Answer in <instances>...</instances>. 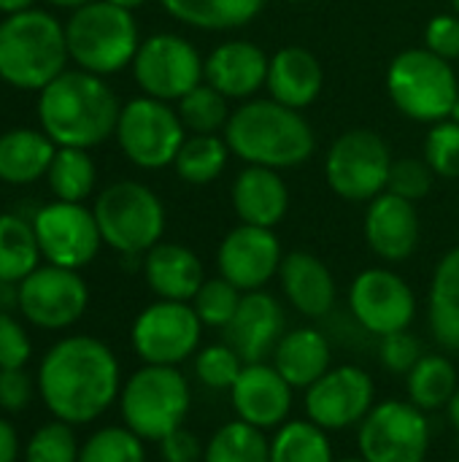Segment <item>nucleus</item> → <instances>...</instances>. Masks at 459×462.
Segmentation results:
<instances>
[{
	"mask_svg": "<svg viewBox=\"0 0 459 462\" xmlns=\"http://www.w3.org/2000/svg\"><path fill=\"white\" fill-rule=\"evenodd\" d=\"M325 87L322 62L303 46H284L271 57L268 65V95L295 111L308 108Z\"/></svg>",
	"mask_w": 459,
	"mask_h": 462,
	"instance_id": "a878e982",
	"label": "nucleus"
},
{
	"mask_svg": "<svg viewBox=\"0 0 459 462\" xmlns=\"http://www.w3.org/2000/svg\"><path fill=\"white\" fill-rule=\"evenodd\" d=\"M38 393L60 422L87 425L122 393L116 355L92 336L62 338L38 368Z\"/></svg>",
	"mask_w": 459,
	"mask_h": 462,
	"instance_id": "f257e3e1",
	"label": "nucleus"
},
{
	"mask_svg": "<svg viewBox=\"0 0 459 462\" xmlns=\"http://www.w3.org/2000/svg\"><path fill=\"white\" fill-rule=\"evenodd\" d=\"M143 279L157 300L192 303L206 282V271L189 246L160 241L143 254Z\"/></svg>",
	"mask_w": 459,
	"mask_h": 462,
	"instance_id": "393cba45",
	"label": "nucleus"
},
{
	"mask_svg": "<svg viewBox=\"0 0 459 462\" xmlns=\"http://www.w3.org/2000/svg\"><path fill=\"white\" fill-rule=\"evenodd\" d=\"M32 230L49 265L78 271L89 265L103 244L95 211L84 203L54 200L35 211Z\"/></svg>",
	"mask_w": 459,
	"mask_h": 462,
	"instance_id": "4468645a",
	"label": "nucleus"
},
{
	"mask_svg": "<svg viewBox=\"0 0 459 462\" xmlns=\"http://www.w3.org/2000/svg\"><path fill=\"white\" fill-rule=\"evenodd\" d=\"M289 3H311V0H289Z\"/></svg>",
	"mask_w": 459,
	"mask_h": 462,
	"instance_id": "bf43d9fd",
	"label": "nucleus"
},
{
	"mask_svg": "<svg viewBox=\"0 0 459 462\" xmlns=\"http://www.w3.org/2000/svg\"><path fill=\"white\" fill-rule=\"evenodd\" d=\"M281 260L284 249L279 236L271 227H254L243 222L233 227L216 249L219 276L235 284L241 292L265 290V284L279 276Z\"/></svg>",
	"mask_w": 459,
	"mask_h": 462,
	"instance_id": "a211bd4d",
	"label": "nucleus"
},
{
	"mask_svg": "<svg viewBox=\"0 0 459 462\" xmlns=\"http://www.w3.org/2000/svg\"><path fill=\"white\" fill-rule=\"evenodd\" d=\"M452 11H454V14H459V0H452Z\"/></svg>",
	"mask_w": 459,
	"mask_h": 462,
	"instance_id": "13d9d810",
	"label": "nucleus"
},
{
	"mask_svg": "<svg viewBox=\"0 0 459 462\" xmlns=\"http://www.w3.org/2000/svg\"><path fill=\"white\" fill-rule=\"evenodd\" d=\"M0 295H3V282H0Z\"/></svg>",
	"mask_w": 459,
	"mask_h": 462,
	"instance_id": "052dcab7",
	"label": "nucleus"
},
{
	"mask_svg": "<svg viewBox=\"0 0 459 462\" xmlns=\"http://www.w3.org/2000/svg\"><path fill=\"white\" fill-rule=\"evenodd\" d=\"M41 246L32 222L16 214H0V282L19 284L41 263Z\"/></svg>",
	"mask_w": 459,
	"mask_h": 462,
	"instance_id": "2f4dec72",
	"label": "nucleus"
},
{
	"mask_svg": "<svg viewBox=\"0 0 459 462\" xmlns=\"http://www.w3.org/2000/svg\"><path fill=\"white\" fill-rule=\"evenodd\" d=\"M392 162V152L379 133L354 127L333 141L325 160V179L341 200L371 203L387 192Z\"/></svg>",
	"mask_w": 459,
	"mask_h": 462,
	"instance_id": "1a4fd4ad",
	"label": "nucleus"
},
{
	"mask_svg": "<svg viewBox=\"0 0 459 462\" xmlns=\"http://www.w3.org/2000/svg\"><path fill=\"white\" fill-rule=\"evenodd\" d=\"M70 54L65 24L49 11L30 8L0 22V79L22 92H41L62 70Z\"/></svg>",
	"mask_w": 459,
	"mask_h": 462,
	"instance_id": "20e7f679",
	"label": "nucleus"
},
{
	"mask_svg": "<svg viewBox=\"0 0 459 462\" xmlns=\"http://www.w3.org/2000/svg\"><path fill=\"white\" fill-rule=\"evenodd\" d=\"M368 249L384 263H406L419 246V211L417 203L395 195L381 192L368 203L365 222H363Z\"/></svg>",
	"mask_w": 459,
	"mask_h": 462,
	"instance_id": "aec40b11",
	"label": "nucleus"
},
{
	"mask_svg": "<svg viewBox=\"0 0 459 462\" xmlns=\"http://www.w3.org/2000/svg\"><path fill=\"white\" fill-rule=\"evenodd\" d=\"M295 387L273 368V363H246L230 390L233 411L257 430H279L292 411Z\"/></svg>",
	"mask_w": 459,
	"mask_h": 462,
	"instance_id": "6ab92c4d",
	"label": "nucleus"
},
{
	"mask_svg": "<svg viewBox=\"0 0 459 462\" xmlns=\"http://www.w3.org/2000/svg\"><path fill=\"white\" fill-rule=\"evenodd\" d=\"M133 349L143 365H173L195 357L203 338V322L192 303L157 300L133 322Z\"/></svg>",
	"mask_w": 459,
	"mask_h": 462,
	"instance_id": "ddd939ff",
	"label": "nucleus"
},
{
	"mask_svg": "<svg viewBox=\"0 0 459 462\" xmlns=\"http://www.w3.org/2000/svg\"><path fill=\"white\" fill-rule=\"evenodd\" d=\"M406 379V395L409 401L427 411H446L449 401L454 398L459 387L457 365L446 355H427L403 376Z\"/></svg>",
	"mask_w": 459,
	"mask_h": 462,
	"instance_id": "7c9ffc66",
	"label": "nucleus"
},
{
	"mask_svg": "<svg viewBox=\"0 0 459 462\" xmlns=\"http://www.w3.org/2000/svg\"><path fill=\"white\" fill-rule=\"evenodd\" d=\"M57 143L32 127H14L0 135V181L5 184H32L46 179L54 160Z\"/></svg>",
	"mask_w": 459,
	"mask_h": 462,
	"instance_id": "cd10ccee",
	"label": "nucleus"
},
{
	"mask_svg": "<svg viewBox=\"0 0 459 462\" xmlns=\"http://www.w3.org/2000/svg\"><path fill=\"white\" fill-rule=\"evenodd\" d=\"M449 119L459 125V95H457V100H454V106H452V114H449Z\"/></svg>",
	"mask_w": 459,
	"mask_h": 462,
	"instance_id": "6e6d98bb",
	"label": "nucleus"
},
{
	"mask_svg": "<svg viewBox=\"0 0 459 462\" xmlns=\"http://www.w3.org/2000/svg\"><path fill=\"white\" fill-rule=\"evenodd\" d=\"M241 298H243V292L235 284H230L225 276H214V279L203 282V287L192 298V309L200 317L203 328L225 330L235 317Z\"/></svg>",
	"mask_w": 459,
	"mask_h": 462,
	"instance_id": "4c0bfd02",
	"label": "nucleus"
},
{
	"mask_svg": "<svg viewBox=\"0 0 459 462\" xmlns=\"http://www.w3.org/2000/svg\"><path fill=\"white\" fill-rule=\"evenodd\" d=\"M422 357H425L422 341L414 338L409 330H400V333L379 338V363L390 374L406 376Z\"/></svg>",
	"mask_w": 459,
	"mask_h": 462,
	"instance_id": "c03bdc74",
	"label": "nucleus"
},
{
	"mask_svg": "<svg viewBox=\"0 0 459 462\" xmlns=\"http://www.w3.org/2000/svg\"><path fill=\"white\" fill-rule=\"evenodd\" d=\"M122 420L143 441H162L184 428L192 409V390L184 374L173 365H143L119 393Z\"/></svg>",
	"mask_w": 459,
	"mask_h": 462,
	"instance_id": "423d86ee",
	"label": "nucleus"
},
{
	"mask_svg": "<svg viewBox=\"0 0 459 462\" xmlns=\"http://www.w3.org/2000/svg\"><path fill=\"white\" fill-rule=\"evenodd\" d=\"M230 203L243 225L276 227L289 211V187L281 171L246 165L230 187Z\"/></svg>",
	"mask_w": 459,
	"mask_h": 462,
	"instance_id": "b1692460",
	"label": "nucleus"
},
{
	"mask_svg": "<svg viewBox=\"0 0 459 462\" xmlns=\"http://www.w3.org/2000/svg\"><path fill=\"white\" fill-rule=\"evenodd\" d=\"M30 357V338L24 328L5 311H0V371L24 368Z\"/></svg>",
	"mask_w": 459,
	"mask_h": 462,
	"instance_id": "49530a36",
	"label": "nucleus"
},
{
	"mask_svg": "<svg viewBox=\"0 0 459 462\" xmlns=\"http://www.w3.org/2000/svg\"><path fill=\"white\" fill-rule=\"evenodd\" d=\"M271 57L252 41H225L206 57L203 81L227 100H252L268 81Z\"/></svg>",
	"mask_w": 459,
	"mask_h": 462,
	"instance_id": "4be33fe9",
	"label": "nucleus"
},
{
	"mask_svg": "<svg viewBox=\"0 0 459 462\" xmlns=\"http://www.w3.org/2000/svg\"><path fill=\"white\" fill-rule=\"evenodd\" d=\"M279 282L287 303L306 319H325L338 300V284L333 271L311 252L295 249L284 254Z\"/></svg>",
	"mask_w": 459,
	"mask_h": 462,
	"instance_id": "5701e85b",
	"label": "nucleus"
},
{
	"mask_svg": "<svg viewBox=\"0 0 459 462\" xmlns=\"http://www.w3.org/2000/svg\"><path fill=\"white\" fill-rule=\"evenodd\" d=\"M95 219L103 236V244L116 249L124 257L146 254L162 241L165 233V206L141 181H116L108 184L95 198Z\"/></svg>",
	"mask_w": 459,
	"mask_h": 462,
	"instance_id": "6e6552de",
	"label": "nucleus"
},
{
	"mask_svg": "<svg viewBox=\"0 0 459 462\" xmlns=\"http://www.w3.org/2000/svg\"><path fill=\"white\" fill-rule=\"evenodd\" d=\"M349 311L365 333L384 338L411 328L417 298L409 282L392 268H365L349 287Z\"/></svg>",
	"mask_w": 459,
	"mask_h": 462,
	"instance_id": "2eb2a0df",
	"label": "nucleus"
},
{
	"mask_svg": "<svg viewBox=\"0 0 459 462\" xmlns=\"http://www.w3.org/2000/svg\"><path fill=\"white\" fill-rule=\"evenodd\" d=\"M89 303L87 282L78 271L60 265H38L16 290V306L27 322L43 330H62L81 319Z\"/></svg>",
	"mask_w": 459,
	"mask_h": 462,
	"instance_id": "f3484780",
	"label": "nucleus"
},
{
	"mask_svg": "<svg viewBox=\"0 0 459 462\" xmlns=\"http://www.w3.org/2000/svg\"><path fill=\"white\" fill-rule=\"evenodd\" d=\"M203 452H206V447L187 428H179L160 441L162 462H203Z\"/></svg>",
	"mask_w": 459,
	"mask_h": 462,
	"instance_id": "09e8293b",
	"label": "nucleus"
},
{
	"mask_svg": "<svg viewBox=\"0 0 459 462\" xmlns=\"http://www.w3.org/2000/svg\"><path fill=\"white\" fill-rule=\"evenodd\" d=\"M119 97L89 70H62L38 92V122L41 130L57 146L92 149L116 133Z\"/></svg>",
	"mask_w": 459,
	"mask_h": 462,
	"instance_id": "f03ea898",
	"label": "nucleus"
},
{
	"mask_svg": "<svg viewBox=\"0 0 459 462\" xmlns=\"http://www.w3.org/2000/svg\"><path fill=\"white\" fill-rule=\"evenodd\" d=\"M376 406V384L363 365H335L306 390V420L327 433L360 428Z\"/></svg>",
	"mask_w": 459,
	"mask_h": 462,
	"instance_id": "dca6fc26",
	"label": "nucleus"
},
{
	"mask_svg": "<svg viewBox=\"0 0 459 462\" xmlns=\"http://www.w3.org/2000/svg\"><path fill=\"white\" fill-rule=\"evenodd\" d=\"M284 309L276 295L257 290L243 292L233 322L225 328V341L243 363H265L284 336Z\"/></svg>",
	"mask_w": 459,
	"mask_h": 462,
	"instance_id": "412c9836",
	"label": "nucleus"
},
{
	"mask_svg": "<svg viewBox=\"0 0 459 462\" xmlns=\"http://www.w3.org/2000/svg\"><path fill=\"white\" fill-rule=\"evenodd\" d=\"M425 162L436 179H459V125L441 119L425 135Z\"/></svg>",
	"mask_w": 459,
	"mask_h": 462,
	"instance_id": "a19ab883",
	"label": "nucleus"
},
{
	"mask_svg": "<svg viewBox=\"0 0 459 462\" xmlns=\"http://www.w3.org/2000/svg\"><path fill=\"white\" fill-rule=\"evenodd\" d=\"M452 462H459V460H452Z\"/></svg>",
	"mask_w": 459,
	"mask_h": 462,
	"instance_id": "680f3d73",
	"label": "nucleus"
},
{
	"mask_svg": "<svg viewBox=\"0 0 459 462\" xmlns=\"http://www.w3.org/2000/svg\"><path fill=\"white\" fill-rule=\"evenodd\" d=\"M35 0H0V14L11 16V14H22V11H30Z\"/></svg>",
	"mask_w": 459,
	"mask_h": 462,
	"instance_id": "3c124183",
	"label": "nucleus"
},
{
	"mask_svg": "<svg viewBox=\"0 0 459 462\" xmlns=\"http://www.w3.org/2000/svg\"><path fill=\"white\" fill-rule=\"evenodd\" d=\"M32 398V379L24 368L0 371V409L22 411Z\"/></svg>",
	"mask_w": 459,
	"mask_h": 462,
	"instance_id": "de8ad7c7",
	"label": "nucleus"
},
{
	"mask_svg": "<svg viewBox=\"0 0 459 462\" xmlns=\"http://www.w3.org/2000/svg\"><path fill=\"white\" fill-rule=\"evenodd\" d=\"M78 462H146V447L130 428H103L81 447Z\"/></svg>",
	"mask_w": 459,
	"mask_h": 462,
	"instance_id": "58836bf2",
	"label": "nucleus"
},
{
	"mask_svg": "<svg viewBox=\"0 0 459 462\" xmlns=\"http://www.w3.org/2000/svg\"><path fill=\"white\" fill-rule=\"evenodd\" d=\"M271 363L295 390H308L333 368V349L319 328L306 325L281 336Z\"/></svg>",
	"mask_w": 459,
	"mask_h": 462,
	"instance_id": "bb28decb",
	"label": "nucleus"
},
{
	"mask_svg": "<svg viewBox=\"0 0 459 462\" xmlns=\"http://www.w3.org/2000/svg\"><path fill=\"white\" fill-rule=\"evenodd\" d=\"M162 8L181 24L225 32L252 24L268 5V0H160Z\"/></svg>",
	"mask_w": 459,
	"mask_h": 462,
	"instance_id": "c756f323",
	"label": "nucleus"
},
{
	"mask_svg": "<svg viewBox=\"0 0 459 462\" xmlns=\"http://www.w3.org/2000/svg\"><path fill=\"white\" fill-rule=\"evenodd\" d=\"M271 462H335L330 436L311 420H287L271 439Z\"/></svg>",
	"mask_w": 459,
	"mask_h": 462,
	"instance_id": "f704fd0d",
	"label": "nucleus"
},
{
	"mask_svg": "<svg viewBox=\"0 0 459 462\" xmlns=\"http://www.w3.org/2000/svg\"><path fill=\"white\" fill-rule=\"evenodd\" d=\"M425 49L446 62L459 60V14H436L425 27Z\"/></svg>",
	"mask_w": 459,
	"mask_h": 462,
	"instance_id": "a18cd8bd",
	"label": "nucleus"
},
{
	"mask_svg": "<svg viewBox=\"0 0 459 462\" xmlns=\"http://www.w3.org/2000/svg\"><path fill=\"white\" fill-rule=\"evenodd\" d=\"M70 60L95 76H111L133 65L141 46L133 11L108 0H92L65 22Z\"/></svg>",
	"mask_w": 459,
	"mask_h": 462,
	"instance_id": "39448f33",
	"label": "nucleus"
},
{
	"mask_svg": "<svg viewBox=\"0 0 459 462\" xmlns=\"http://www.w3.org/2000/svg\"><path fill=\"white\" fill-rule=\"evenodd\" d=\"M19 455V439L11 422L0 420V462H16Z\"/></svg>",
	"mask_w": 459,
	"mask_h": 462,
	"instance_id": "8fccbe9b",
	"label": "nucleus"
},
{
	"mask_svg": "<svg viewBox=\"0 0 459 462\" xmlns=\"http://www.w3.org/2000/svg\"><path fill=\"white\" fill-rule=\"evenodd\" d=\"M227 160H230V146H227L225 135L187 133V138L173 160V168L181 181L203 187V184L216 181L225 173Z\"/></svg>",
	"mask_w": 459,
	"mask_h": 462,
	"instance_id": "473e14b6",
	"label": "nucleus"
},
{
	"mask_svg": "<svg viewBox=\"0 0 459 462\" xmlns=\"http://www.w3.org/2000/svg\"><path fill=\"white\" fill-rule=\"evenodd\" d=\"M433 428L427 414L406 401H381L357 428V449L368 462H425Z\"/></svg>",
	"mask_w": 459,
	"mask_h": 462,
	"instance_id": "9b49d317",
	"label": "nucleus"
},
{
	"mask_svg": "<svg viewBox=\"0 0 459 462\" xmlns=\"http://www.w3.org/2000/svg\"><path fill=\"white\" fill-rule=\"evenodd\" d=\"M387 95L403 116L436 125L452 114L459 95L457 70L425 46L403 49L387 68Z\"/></svg>",
	"mask_w": 459,
	"mask_h": 462,
	"instance_id": "0eeeda50",
	"label": "nucleus"
},
{
	"mask_svg": "<svg viewBox=\"0 0 459 462\" xmlns=\"http://www.w3.org/2000/svg\"><path fill=\"white\" fill-rule=\"evenodd\" d=\"M243 365L246 363L238 357V352L227 341L203 346L195 355V374H197L200 384L208 390H216V393H230L235 379L241 376Z\"/></svg>",
	"mask_w": 459,
	"mask_h": 462,
	"instance_id": "ea45409f",
	"label": "nucleus"
},
{
	"mask_svg": "<svg viewBox=\"0 0 459 462\" xmlns=\"http://www.w3.org/2000/svg\"><path fill=\"white\" fill-rule=\"evenodd\" d=\"M335 462H368L365 457H344V460H335Z\"/></svg>",
	"mask_w": 459,
	"mask_h": 462,
	"instance_id": "4d7b16f0",
	"label": "nucleus"
},
{
	"mask_svg": "<svg viewBox=\"0 0 459 462\" xmlns=\"http://www.w3.org/2000/svg\"><path fill=\"white\" fill-rule=\"evenodd\" d=\"M49 5H57V8H70V11H76V8H81V5H87V3H92V0H46Z\"/></svg>",
	"mask_w": 459,
	"mask_h": 462,
	"instance_id": "864d4df0",
	"label": "nucleus"
},
{
	"mask_svg": "<svg viewBox=\"0 0 459 462\" xmlns=\"http://www.w3.org/2000/svg\"><path fill=\"white\" fill-rule=\"evenodd\" d=\"M176 111L187 127V133L195 135H219L225 133L227 122H230V100L216 92L211 84H197L192 92H187L179 103Z\"/></svg>",
	"mask_w": 459,
	"mask_h": 462,
	"instance_id": "e433bc0d",
	"label": "nucleus"
},
{
	"mask_svg": "<svg viewBox=\"0 0 459 462\" xmlns=\"http://www.w3.org/2000/svg\"><path fill=\"white\" fill-rule=\"evenodd\" d=\"M427 322L444 352H459V246L449 249L430 279Z\"/></svg>",
	"mask_w": 459,
	"mask_h": 462,
	"instance_id": "c85d7f7f",
	"label": "nucleus"
},
{
	"mask_svg": "<svg viewBox=\"0 0 459 462\" xmlns=\"http://www.w3.org/2000/svg\"><path fill=\"white\" fill-rule=\"evenodd\" d=\"M46 181L57 200L84 203L97 181V168L95 160L89 157V149L57 146L54 160L46 171Z\"/></svg>",
	"mask_w": 459,
	"mask_h": 462,
	"instance_id": "72a5a7b5",
	"label": "nucleus"
},
{
	"mask_svg": "<svg viewBox=\"0 0 459 462\" xmlns=\"http://www.w3.org/2000/svg\"><path fill=\"white\" fill-rule=\"evenodd\" d=\"M203 462H271V441L262 430L235 420L208 439Z\"/></svg>",
	"mask_w": 459,
	"mask_h": 462,
	"instance_id": "c9c22d12",
	"label": "nucleus"
},
{
	"mask_svg": "<svg viewBox=\"0 0 459 462\" xmlns=\"http://www.w3.org/2000/svg\"><path fill=\"white\" fill-rule=\"evenodd\" d=\"M114 135L122 154L133 165L143 171H160L173 165L187 138V127L170 103L141 95L122 106Z\"/></svg>",
	"mask_w": 459,
	"mask_h": 462,
	"instance_id": "9d476101",
	"label": "nucleus"
},
{
	"mask_svg": "<svg viewBox=\"0 0 459 462\" xmlns=\"http://www.w3.org/2000/svg\"><path fill=\"white\" fill-rule=\"evenodd\" d=\"M78 444L68 422H49L27 444V462H78Z\"/></svg>",
	"mask_w": 459,
	"mask_h": 462,
	"instance_id": "79ce46f5",
	"label": "nucleus"
},
{
	"mask_svg": "<svg viewBox=\"0 0 459 462\" xmlns=\"http://www.w3.org/2000/svg\"><path fill=\"white\" fill-rule=\"evenodd\" d=\"M446 417H449L452 428L459 433V387H457V393H454V398H452V401H449V406H446Z\"/></svg>",
	"mask_w": 459,
	"mask_h": 462,
	"instance_id": "603ef678",
	"label": "nucleus"
},
{
	"mask_svg": "<svg viewBox=\"0 0 459 462\" xmlns=\"http://www.w3.org/2000/svg\"><path fill=\"white\" fill-rule=\"evenodd\" d=\"M230 154L246 165L273 171L298 168L317 152V135L303 111L276 103L273 97L243 100L225 127Z\"/></svg>",
	"mask_w": 459,
	"mask_h": 462,
	"instance_id": "7ed1b4c3",
	"label": "nucleus"
},
{
	"mask_svg": "<svg viewBox=\"0 0 459 462\" xmlns=\"http://www.w3.org/2000/svg\"><path fill=\"white\" fill-rule=\"evenodd\" d=\"M108 3H114V5H122V8H127V11H135V8H141L146 0H108Z\"/></svg>",
	"mask_w": 459,
	"mask_h": 462,
	"instance_id": "5fc2aeb1",
	"label": "nucleus"
},
{
	"mask_svg": "<svg viewBox=\"0 0 459 462\" xmlns=\"http://www.w3.org/2000/svg\"><path fill=\"white\" fill-rule=\"evenodd\" d=\"M203 65L206 57L192 41L176 32H154L141 41L130 68L143 95L179 103L187 92L203 84Z\"/></svg>",
	"mask_w": 459,
	"mask_h": 462,
	"instance_id": "f8f14e48",
	"label": "nucleus"
},
{
	"mask_svg": "<svg viewBox=\"0 0 459 462\" xmlns=\"http://www.w3.org/2000/svg\"><path fill=\"white\" fill-rule=\"evenodd\" d=\"M433 181H436V173L433 168L417 157H403V160H395L392 162V173H390V184L387 189L411 200V203H419L422 198L430 195L433 189Z\"/></svg>",
	"mask_w": 459,
	"mask_h": 462,
	"instance_id": "37998d69",
	"label": "nucleus"
}]
</instances>
